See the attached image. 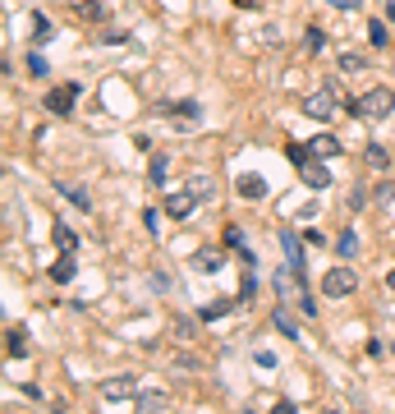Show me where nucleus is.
Masks as SVG:
<instances>
[{"instance_id": "a211bd4d", "label": "nucleus", "mask_w": 395, "mask_h": 414, "mask_svg": "<svg viewBox=\"0 0 395 414\" xmlns=\"http://www.w3.org/2000/svg\"><path fill=\"white\" fill-rule=\"evenodd\" d=\"M51 37H56V28H51V19H46V14H32V42L42 46V42H51Z\"/></svg>"}, {"instance_id": "473e14b6", "label": "nucleus", "mask_w": 395, "mask_h": 414, "mask_svg": "<svg viewBox=\"0 0 395 414\" xmlns=\"http://www.w3.org/2000/svg\"><path fill=\"white\" fill-rule=\"evenodd\" d=\"M253 364H258V368H276V354L272 350H258V354H253Z\"/></svg>"}, {"instance_id": "f704fd0d", "label": "nucleus", "mask_w": 395, "mask_h": 414, "mask_svg": "<svg viewBox=\"0 0 395 414\" xmlns=\"http://www.w3.org/2000/svg\"><path fill=\"white\" fill-rule=\"evenodd\" d=\"M395 198V184H377V203H391Z\"/></svg>"}, {"instance_id": "f03ea898", "label": "nucleus", "mask_w": 395, "mask_h": 414, "mask_svg": "<svg viewBox=\"0 0 395 414\" xmlns=\"http://www.w3.org/2000/svg\"><path fill=\"white\" fill-rule=\"evenodd\" d=\"M335 106H340V88H335V83H322V88H313L304 97V115H308V120H318V124L331 120Z\"/></svg>"}, {"instance_id": "c85d7f7f", "label": "nucleus", "mask_w": 395, "mask_h": 414, "mask_svg": "<svg viewBox=\"0 0 395 414\" xmlns=\"http://www.w3.org/2000/svg\"><path fill=\"white\" fill-rule=\"evenodd\" d=\"M221 240H226V249H248V244H243V230L239 226H226V235H221Z\"/></svg>"}, {"instance_id": "7ed1b4c3", "label": "nucleus", "mask_w": 395, "mask_h": 414, "mask_svg": "<svg viewBox=\"0 0 395 414\" xmlns=\"http://www.w3.org/2000/svg\"><path fill=\"white\" fill-rule=\"evenodd\" d=\"M280 249H285V258H289V276H294V286L304 290V276H308V262H304V235H294V230H280Z\"/></svg>"}, {"instance_id": "b1692460", "label": "nucleus", "mask_w": 395, "mask_h": 414, "mask_svg": "<svg viewBox=\"0 0 395 414\" xmlns=\"http://www.w3.org/2000/svg\"><path fill=\"white\" fill-rule=\"evenodd\" d=\"M335 253H340V258H354V253H359V235H354V230H345V235L335 240Z\"/></svg>"}, {"instance_id": "4be33fe9", "label": "nucleus", "mask_w": 395, "mask_h": 414, "mask_svg": "<svg viewBox=\"0 0 395 414\" xmlns=\"http://www.w3.org/2000/svg\"><path fill=\"white\" fill-rule=\"evenodd\" d=\"M60 194H64V198H69V203H74V207H83V212H88V207H92L88 189H78V184H60Z\"/></svg>"}, {"instance_id": "aec40b11", "label": "nucleus", "mask_w": 395, "mask_h": 414, "mask_svg": "<svg viewBox=\"0 0 395 414\" xmlns=\"http://www.w3.org/2000/svg\"><path fill=\"white\" fill-rule=\"evenodd\" d=\"M212 189H216V184L207 180V175H193V180H189V194H193L198 203H207V198H212Z\"/></svg>"}, {"instance_id": "39448f33", "label": "nucleus", "mask_w": 395, "mask_h": 414, "mask_svg": "<svg viewBox=\"0 0 395 414\" xmlns=\"http://www.w3.org/2000/svg\"><path fill=\"white\" fill-rule=\"evenodd\" d=\"M134 396H138V378L134 373H120V378H106V382H101V400H110V405L134 400Z\"/></svg>"}, {"instance_id": "2f4dec72", "label": "nucleus", "mask_w": 395, "mask_h": 414, "mask_svg": "<svg viewBox=\"0 0 395 414\" xmlns=\"http://www.w3.org/2000/svg\"><path fill=\"white\" fill-rule=\"evenodd\" d=\"M28 69L37 78H46V56H42V51H32V56H28Z\"/></svg>"}, {"instance_id": "bb28decb", "label": "nucleus", "mask_w": 395, "mask_h": 414, "mask_svg": "<svg viewBox=\"0 0 395 414\" xmlns=\"http://www.w3.org/2000/svg\"><path fill=\"white\" fill-rule=\"evenodd\" d=\"M304 46L313 51V56H318L322 46H326V32H322V28H308V32H304Z\"/></svg>"}, {"instance_id": "e433bc0d", "label": "nucleus", "mask_w": 395, "mask_h": 414, "mask_svg": "<svg viewBox=\"0 0 395 414\" xmlns=\"http://www.w3.org/2000/svg\"><path fill=\"white\" fill-rule=\"evenodd\" d=\"M386 290H395V272H386Z\"/></svg>"}, {"instance_id": "393cba45", "label": "nucleus", "mask_w": 395, "mask_h": 414, "mask_svg": "<svg viewBox=\"0 0 395 414\" xmlns=\"http://www.w3.org/2000/svg\"><path fill=\"white\" fill-rule=\"evenodd\" d=\"M276 332H280V336H289V341L299 336V327L289 322V313H285V308H280V304H276Z\"/></svg>"}, {"instance_id": "a878e982", "label": "nucleus", "mask_w": 395, "mask_h": 414, "mask_svg": "<svg viewBox=\"0 0 395 414\" xmlns=\"http://www.w3.org/2000/svg\"><path fill=\"white\" fill-rule=\"evenodd\" d=\"M285 157L294 161V166H308V161H313V152H308V143H289V148H285Z\"/></svg>"}, {"instance_id": "cd10ccee", "label": "nucleus", "mask_w": 395, "mask_h": 414, "mask_svg": "<svg viewBox=\"0 0 395 414\" xmlns=\"http://www.w3.org/2000/svg\"><path fill=\"white\" fill-rule=\"evenodd\" d=\"M368 42H372V46H386V23H381V19H372V23H368Z\"/></svg>"}, {"instance_id": "6e6552de", "label": "nucleus", "mask_w": 395, "mask_h": 414, "mask_svg": "<svg viewBox=\"0 0 395 414\" xmlns=\"http://www.w3.org/2000/svg\"><path fill=\"white\" fill-rule=\"evenodd\" d=\"M193 207H198V198L189 194V189H180V194H166V212L175 216V221H184V216H193Z\"/></svg>"}, {"instance_id": "4468645a", "label": "nucleus", "mask_w": 395, "mask_h": 414, "mask_svg": "<svg viewBox=\"0 0 395 414\" xmlns=\"http://www.w3.org/2000/svg\"><path fill=\"white\" fill-rule=\"evenodd\" d=\"M166 410V391H138V414H161Z\"/></svg>"}, {"instance_id": "2eb2a0df", "label": "nucleus", "mask_w": 395, "mask_h": 414, "mask_svg": "<svg viewBox=\"0 0 395 414\" xmlns=\"http://www.w3.org/2000/svg\"><path fill=\"white\" fill-rule=\"evenodd\" d=\"M10 345H5V350H10V359H23V354H28V332H23V327H10Z\"/></svg>"}, {"instance_id": "f257e3e1", "label": "nucleus", "mask_w": 395, "mask_h": 414, "mask_svg": "<svg viewBox=\"0 0 395 414\" xmlns=\"http://www.w3.org/2000/svg\"><path fill=\"white\" fill-rule=\"evenodd\" d=\"M345 111L359 115V120H386V115L395 111V92L391 88H372V92H363L359 102H345Z\"/></svg>"}, {"instance_id": "412c9836", "label": "nucleus", "mask_w": 395, "mask_h": 414, "mask_svg": "<svg viewBox=\"0 0 395 414\" xmlns=\"http://www.w3.org/2000/svg\"><path fill=\"white\" fill-rule=\"evenodd\" d=\"M368 166H372V170H386V166H391V152H386L381 143H368Z\"/></svg>"}, {"instance_id": "9b49d317", "label": "nucleus", "mask_w": 395, "mask_h": 414, "mask_svg": "<svg viewBox=\"0 0 395 414\" xmlns=\"http://www.w3.org/2000/svg\"><path fill=\"white\" fill-rule=\"evenodd\" d=\"M299 175H304V184H308V189H326V184H331V170L322 166L318 157H313L308 166H299Z\"/></svg>"}, {"instance_id": "f8f14e48", "label": "nucleus", "mask_w": 395, "mask_h": 414, "mask_svg": "<svg viewBox=\"0 0 395 414\" xmlns=\"http://www.w3.org/2000/svg\"><path fill=\"white\" fill-rule=\"evenodd\" d=\"M221 262H226V258H221V249H198V253H193V267L202 276H216V272H221Z\"/></svg>"}, {"instance_id": "dca6fc26", "label": "nucleus", "mask_w": 395, "mask_h": 414, "mask_svg": "<svg viewBox=\"0 0 395 414\" xmlns=\"http://www.w3.org/2000/svg\"><path fill=\"white\" fill-rule=\"evenodd\" d=\"M74 14L83 19V23H101V19H106V5H101V0H83Z\"/></svg>"}, {"instance_id": "c9c22d12", "label": "nucleus", "mask_w": 395, "mask_h": 414, "mask_svg": "<svg viewBox=\"0 0 395 414\" xmlns=\"http://www.w3.org/2000/svg\"><path fill=\"white\" fill-rule=\"evenodd\" d=\"M272 414H294V400H276V405H272Z\"/></svg>"}, {"instance_id": "6ab92c4d", "label": "nucleus", "mask_w": 395, "mask_h": 414, "mask_svg": "<svg viewBox=\"0 0 395 414\" xmlns=\"http://www.w3.org/2000/svg\"><path fill=\"white\" fill-rule=\"evenodd\" d=\"M226 313H230V299H212V304L198 308V318L202 322H216V318H226Z\"/></svg>"}, {"instance_id": "5701e85b", "label": "nucleus", "mask_w": 395, "mask_h": 414, "mask_svg": "<svg viewBox=\"0 0 395 414\" xmlns=\"http://www.w3.org/2000/svg\"><path fill=\"white\" fill-rule=\"evenodd\" d=\"M166 111H170V115H184V120H198V115H202L198 102H166Z\"/></svg>"}, {"instance_id": "423d86ee", "label": "nucleus", "mask_w": 395, "mask_h": 414, "mask_svg": "<svg viewBox=\"0 0 395 414\" xmlns=\"http://www.w3.org/2000/svg\"><path fill=\"white\" fill-rule=\"evenodd\" d=\"M78 83H64V88H51L46 92V111H51V115H69V111H74V102H78Z\"/></svg>"}, {"instance_id": "1a4fd4ad", "label": "nucleus", "mask_w": 395, "mask_h": 414, "mask_svg": "<svg viewBox=\"0 0 395 414\" xmlns=\"http://www.w3.org/2000/svg\"><path fill=\"white\" fill-rule=\"evenodd\" d=\"M235 194L248 198V203H258V198H267V180H262V175H239V180H235Z\"/></svg>"}, {"instance_id": "58836bf2", "label": "nucleus", "mask_w": 395, "mask_h": 414, "mask_svg": "<svg viewBox=\"0 0 395 414\" xmlns=\"http://www.w3.org/2000/svg\"><path fill=\"white\" fill-rule=\"evenodd\" d=\"M326 414H335V410H326Z\"/></svg>"}, {"instance_id": "f3484780", "label": "nucleus", "mask_w": 395, "mask_h": 414, "mask_svg": "<svg viewBox=\"0 0 395 414\" xmlns=\"http://www.w3.org/2000/svg\"><path fill=\"white\" fill-rule=\"evenodd\" d=\"M166 170H170V157H166V152H156V157H152V166H147V180L161 189V184H166Z\"/></svg>"}, {"instance_id": "9d476101", "label": "nucleus", "mask_w": 395, "mask_h": 414, "mask_svg": "<svg viewBox=\"0 0 395 414\" xmlns=\"http://www.w3.org/2000/svg\"><path fill=\"white\" fill-rule=\"evenodd\" d=\"M308 152L318 157V161H322V157H340V138H335V134H313V138H308Z\"/></svg>"}, {"instance_id": "7c9ffc66", "label": "nucleus", "mask_w": 395, "mask_h": 414, "mask_svg": "<svg viewBox=\"0 0 395 414\" xmlns=\"http://www.w3.org/2000/svg\"><path fill=\"white\" fill-rule=\"evenodd\" d=\"M331 10H340V14H359L363 0H331Z\"/></svg>"}, {"instance_id": "4c0bfd02", "label": "nucleus", "mask_w": 395, "mask_h": 414, "mask_svg": "<svg viewBox=\"0 0 395 414\" xmlns=\"http://www.w3.org/2000/svg\"><path fill=\"white\" fill-rule=\"evenodd\" d=\"M386 19H391V23H395V0H391V5H386Z\"/></svg>"}, {"instance_id": "c756f323", "label": "nucleus", "mask_w": 395, "mask_h": 414, "mask_svg": "<svg viewBox=\"0 0 395 414\" xmlns=\"http://www.w3.org/2000/svg\"><path fill=\"white\" fill-rule=\"evenodd\" d=\"M340 69H345V74H359V69H363V56L345 51V56H340Z\"/></svg>"}, {"instance_id": "0eeeda50", "label": "nucleus", "mask_w": 395, "mask_h": 414, "mask_svg": "<svg viewBox=\"0 0 395 414\" xmlns=\"http://www.w3.org/2000/svg\"><path fill=\"white\" fill-rule=\"evenodd\" d=\"M46 276H51L56 286H69V281L78 276V262H74V253H60V258H56L51 267H46Z\"/></svg>"}, {"instance_id": "20e7f679", "label": "nucleus", "mask_w": 395, "mask_h": 414, "mask_svg": "<svg viewBox=\"0 0 395 414\" xmlns=\"http://www.w3.org/2000/svg\"><path fill=\"white\" fill-rule=\"evenodd\" d=\"M354 286H359V276H354L350 267L322 272V295H326V299H345V295H354Z\"/></svg>"}, {"instance_id": "72a5a7b5", "label": "nucleus", "mask_w": 395, "mask_h": 414, "mask_svg": "<svg viewBox=\"0 0 395 414\" xmlns=\"http://www.w3.org/2000/svg\"><path fill=\"white\" fill-rule=\"evenodd\" d=\"M304 244H313V249H322V244H326V235H322V230H304Z\"/></svg>"}, {"instance_id": "ddd939ff", "label": "nucleus", "mask_w": 395, "mask_h": 414, "mask_svg": "<svg viewBox=\"0 0 395 414\" xmlns=\"http://www.w3.org/2000/svg\"><path fill=\"white\" fill-rule=\"evenodd\" d=\"M51 240H56V249H60V253H78V235L64 226V221H56V226H51Z\"/></svg>"}]
</instances>
